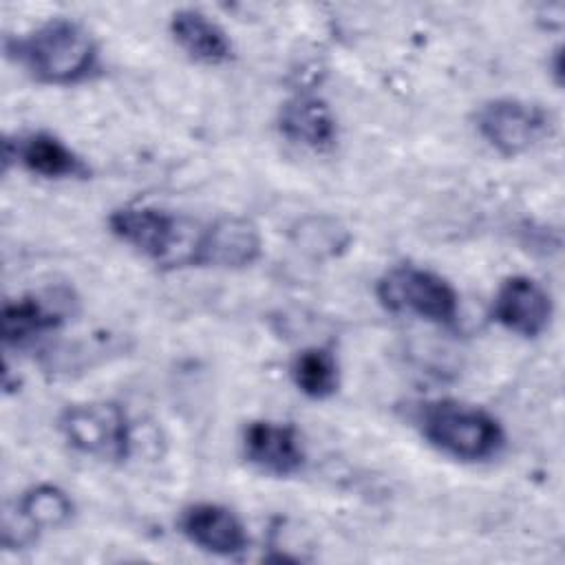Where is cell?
Segmentation results:
<instances>
[{
  "instance_id": "1",
  "label": "cell",
  "mask_w": 565,
  "mask_h": 565,
  "mask_svg": "<svg viewBox=\"0 0 565 565\" xmlns=\"http://www.w3.org/2000/svg\"><path fill=\"white\" fill-rule=\"evenodd\" d=\"M7 53L33 79L51 86L79 84L99 66L97 40L82 22L71 18H51L9 40Z\"/></svg>"
},
{
  "instance_id": "2",
  "label": "cell",
  "mask_w": 565,
  "mask_h": 565,
  "mask_svg": "<svg viewBox=\"0 0 565 565\" xmlns=\"http://www.w3.org/2000/svg\"><path fill=\"white\" fill-rule=\"evenodd\" d=\"M108 227L124 245L168 269L199 267L203 223L154 207L124 205L108 214Z\"/></svg>"
},
{
  "instance_id": "3",
  "label": "cell",
  "mask_w": 565,
  "mask_h": 565,
  "mask_svg": "<svg viewBox=\"0 0 565 565\" xmlns=\"http://www.w3.org/2000/svg\"><path fill=\"white\" fill-rule=\"evenodd\" d=\"M422 435L430 446L461 461L492 459L505 444L503 426L481 406L437 399L419 413Z\"/></svg>"
},
{
  "instance_id": "4",
  "label": "cell",
  "mask_w": 565,
  "mask_h": 565,
  "mask_svg": "<svg viewBox=\"0 0 565 565\" xmlns=\"http://www.w3.org/2000/svg\"><path fill=\"white\" fill-rule=\"evenodd\" d=\"M380 305L393 313H411L435 324H452L459 313L455 287L433 269L395 265L375 285Z\"/></svg>"
},
{
  "instance_id": "5",
  "label": "cell",
  "mask_w": 565,
  "mask_h": 565,
  "mask_svg": "<svg viewBox=\"0 0 565 565\" xmlns=\"http://www.w3.org/2000/svg\"><path fill=\"white\" fill-rule=\"evenodd\" d=\"M57 428L71 448L104 461H124L132 448L128 415L115 402L68 404L57 417Z\"/></svg>"
},
{
  "instance_id": "6",
  "label": "cell",
  "mask_w": 565,
  "mask_h": 565,
  "mask_svg": "<svg viewBox=\"0 0 565 565\" xmlns=\"http://www.w3.org/2000/svg\"><path fill=\"white\" fill-rule=\"evenodd\" d=\"M475 126L481 139L499 154L516 157L550 137L552 115L539 104L499 97L479 106Z\"/></svg>"
},
{
  "instance_id": "7",
  "label": "cell",
  "mask_w": 565,
  "mask_h": 565,
  "mask_svg": "<svg viewBox=\"0 0 565 565\" xmlns=\"http://www.w3.org/2000/svg\"><path fill=\"white\" fill-rule=\"evenodd\" d=\"M73 499L55 483H35L26 488L18 499L13 510L7 512L2 525V543L26 545L38 532L62 527L73 516Z\"/></svg>"
},
{
  "instance_id": "8",
  "label": "cell",
  "mask_w": 565,
  "mask_h": 565,
  "mask_svg": "<svg viewBox=\"0 0 565 565\" xmlns=\"http://www.w3.org/2000/svg\"><path fill=\"white\" fill-rule=\"evenodd\" d=\"M550 294L530 276H508L492 300V318L510 333L539 338L552 320Z\"/></svg>"
},
{
  "instance_id": "9",
  "label": "cell",
  "mask_w": 565,
  "mask_h": 565,
  "mask_svg": "<svg viewBox=\"0 0 565 565\" xmlns=\"http://www.w3.org/2000/svg\"><path fill=\"white\" fill-rule=\"evenodd\" d=\"M181 534L203 552L238 556L247 550V530L238 514L221 503H192L179 516Z\"/></svg>"
},
{
  "instance_id": "10",
  "label": "cell",
  "mask_w": 565,
  "mask_h": 565,
  "mask_svg": "<svg viewBox=\"0 0 565 565\" xmlns=\"http://www.w3.org/2000/svg\"><path fill=\"white\" fill-rule=\"evenodd\" d=\"M243 455L256 470L274 477H291L305 463L298 430L280 422H249L243 430Z\"/></svg>"
},
{
  "instance_id": "11",
  "label": "cell",
  "mask_w": 565,
  "mask_h": 565,
  "mask_svg": "<svg viewBox=\"0 0 565 565\" xmlns=\"http://www.w3.org/2000/svg\"><path fill=\"white\" fill-rule=\"evenodd\" d=\"M263 238L258 227L243 216H218L203 225L199 267L241 269L258 260Z\"/></svg>"
},
{
  "instance_id": "12",
  "label": "cell",
  "mask_w": 565,
  "mask_h": 565,
  "mask_svg": "<svg viewBox=\"0 0 565 565\" xmlns=\"http://www.w3.org/2000/svg\"><path fill=\"white\" fill-rule=\"evenodd\" d=\"M73 296L64 287L31 294L2 307V338L7 344H26L64 324L73 307Z\"/></svg>"
},
{
  "instance_id": "13",
  "label": "cell",
  "mask_w": 565,
  "mask_h": 565,
  "mask_svg": "<svg viewBox=\"0 0 565 565\" xmlns=\"http://www.w3.org/2000/svg\"><path fill=\"white\" fill-rule=\"evenodd\" d=\"M7 161L15 159L24 170L44 179H86L90 174L86 161L60 137L46 130L18 135L4 141Z\"/></svg>"
},
{
  "instance_id": "14",
  "label": "cell",
  "mask_w": 565,
  "mask_h": 565,
  "mask_svg": "<svg viewBox=\"0 0 565 565\" xmlns=\"http://www.w3.org/2000/svg\"><path fill=\"white\" fill-rule=\"evenodd\" d=\"M278 130L291 143L313 152L333 148L338 139V126L329 104L311 93H298L280 106Z\"/></svg>"
},
{
  "instance_id": "15",
  "label": "cell",
  "mask_w": 565,
  "mask_h": 565,
  "mask_svg": "<svg viewBox=\"0 0 565 565\" xmlns=\"http://www.w3.org/2000/svg\"><path fill=\"white\" fill-rule=\"evenodd\" d=\"M170 35L194 62L223 64L232 57V40L225 29L199 9H179L170 18Z\"/></svg>"
},
{
  "instance_id": "16",
  "label": "cell",
  "mask_w": 565,
  "mask_h": 565,
  "mask_svg": "<svg viewBox=\"0 0 565 565\" xmlns=\"http://www.w3.org/2000/svg\"><path fill=\"white\" fill-rule=\"evenodd\" d=\"M289 375L294 386L311 399H327L340 386L338 360L333 351L324 347H309L298 351L291 362Z\"/></svg>"
}]
</instances>
